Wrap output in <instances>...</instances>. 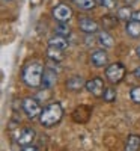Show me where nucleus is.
<instances>
[{"label":"nucleus","instance_id":"obj_1","mask_svg":"<svg viewBox=\"0 0 140 151\" xmlns=\"http://www.w3.org/2000/svg\"><path fill=\"white\" fill-rule=\"evenodd\" d=\"M44 65L41 64V62H30V64H27L26 67H24L23 73H21V77H23V82L26 83L29 88H39L42 85V77H44Z\"/></svg>","mask_w":140,"mask_h":151},{"label":"nucleus","instance_id":"obj_2","mask_svg":"<svg viewBox=\"0 0 140 151\" xmlns=\"http://www.w3.org/2000/svg\"><path fill=\"white\" fill-rule=\"evenodd\" d=\"M63 107L60 103H51L44 107L39 116V122L44 127H53V125L59 124L60 119L63 118Z\"/></svg>","mask_w":140,"mask_h":151},{"label":"nucleus","instance_id":"obj_3","mask_svg":"<svg viewBox=\"0 0 140 151\" xmlns=\"http://www.w3.org/2000/svg\"><path fill=\"white\" fill-rule=\"evenodd\" d=\"M126 74V70L124 67V64H121V62H113V64H110L107 68H106V76L107 79L111 82V83H119L124 80Z\"/></svg>","mask_w":140,"mask_h":151},{"label":"nucleus","instance_id":"obj_4","mask_svg":"<svg viewBox=\"0 0 140 151\" xmlns=\"http://www.w3.org/2000/svg\"><path fill=\"white\" fill-rule=\"evenodd\" d=\"M23 112L27 115V118L30 119H35L36 116H41V104L36 98H32V97H27L23 100Z\"/></svg>","mask_w":140,"mask_h":151},{"label":"nucleus","instance_id":"obj_5","mask_svg":"<svg viewBox=\"0 0 140 151\" xmlns=\"http://www.w3.org/2000/svg\"><path fill=\"white\" fill-rule=\"evenodd\" d=\"M86 89L89 94H92L95 97H103L104 91H106V86H104V80L101 77H94L91 80L86 82Z\"/></svg>","mask_w":140,"mask_h":151},{"label":"nucleus","instance_id":"obj_6","mask_svg":"<svg viewBox=\"0 0 140 151\" xmlns=\"http://www.w3.org/2000/svg\"><path fill=\"white\" fill-rule=\"evenodd\" d=\"M53 17L59 21V23H66L71 20L72 17V9L66 5V3H59L57 6H54L53 9Z\"/></svg>","mask_w":140,"mask_h":151},{"label":"nucleus","instance_id":"obj_7","mask_svg":"<svg viewBox=\"0 0 140 151\" xmlns=\"http://www.w3.org/2000/svg\"><path fill=\"white\" fill-rule=\"evenodd\" d=\"M35 130L30 127H24L23 130H20V133L17 134V144H20L21 147H26V145H32V142L35 141Z\"/></svg>","mask_w":140,"mask_h":151},{"label":"nucleus","instance_id":"obj_8","mask_svg":"<svg viewBox=\"0 0 140 151\" xmlns=\"http://www.w3.org/2000/svg\"><path fill=\"white\" fill-rule=\"evenodd\" d=\"M79 27L84 33H95L99 29L98 23L95 20H92V18H89V17H83V18L79 20Z\"/></svg>","mask_w":140,"mask_h":151},{"label":"nucleus","instance_id":"obj_9","mask_svg":"<svg viewBox=\"0 0 140 151\" xmlns=\"http://www.w3.org/2000/svg\"><path fill=\"white\" fill-rule=\"evenodd\" d=\"M83 88H86V82L83 80L81 76H72L66 80V89L71 92H79Z\"/></svg>","mask_w":140,"mask_h":151},{"label":"nucleus","instance_id":"obj_10","mask_svg":"<svg viewBox=\"0 0 140 151\" xmlns=\"http://www.w3.org/2000/svg\"><path fill=\"white\" fill-rule=\"evenodd\" d=\"M109 62V56L104 50H96L91 55V64L96 68H101V67H106Z\"/></svg>","mask_w":140,"mask_h":151},{"label":"nucleus","instance_id":"obj_11","mask_svg":"<svg viewBox=\"0 0 140 151\" xmlns=\"http://www.w3.org/2000/svg\"><path fill=\"white\" fill-rule=\"evenodd\" d=\"M57 82V74L53 68H45L44 71V77H42V86L50 89L51 86H54V83Z\"/></svg>","mask_w":140,"mask_h":151},{"label":"nucleus","instance_id":"obj_12","mask_svg":"<svg viewBox=\"0 0 140 151\" xmlns=\"http://www.w3.org/2000/svg\"><path fill=\"white\" fill-rule=\"evenodd\" d=\"M47 56L51 62H62L65 59V50L57 48V47H50L47 48Z\"/></svg>","mask_w":140,"mask_h":151},{"label":"nucleus","instance_id":"obj_13","mask_svg":"<svg viewBox=\"0 0 140 151\" xmlns=\"http://www.w3.org/2000/svg\"><path fill=\"white\" fill-rule=\"evenodd\" d=\"M48 45L50 47H57V48H62V50H66L69 47V42L65 36L62 35H54L48 40Z\"/></svg>","mask_w":140,"mask_h":151},{"label":"nucleus","instance_id":"obj_14","mask_svg":"<svg viewBox=\"0 0 140 151\" xmlns=\"http://www.w3.org/2000/svg\"><path fill=\"white\" fill-rule=\"evenodd\" d=\"M140 150V136L130 134L125 141V151H139Z\"/></svg>","mask_w":140,"mask_h":151},{"label":"nucleus","instance_id":"obj_15","mask_svg":"<svg viewBox=\"0 0 140 151\" xmlns=\"http://www.w3.org/2000/svg\"><path fill=\"white\" fill-rule=\"evenodd\" d=\"M126 35L131 36V38H139L140 36V21L137 20H130L128 23H126Z\"/></svg>","mask_w":140,"mask_h":151},{"label":"nucleus","instance_id":"obj_16","mask_svg":"<svg viewBox=\"0 0 140 151\" xmlns=\"http://www.w3.org/2000/svg\"><path fill=\"white\" fill-rule=\"evenodd\" d=\"M98 42H99L101 47H104V48H113V45H114L113 36L109 32H106V30L98 35Z\"/></svg>","mask_w":140,"mask_h":151},{"label":"nucleus","instance_id":"obj_17","mask_svg":"<svg viewBox=\"0 0 140 151\" xmlns=\"http://www.w3.org/2000/svg\"><path fill=\"white\" fill-rule=\"evenodd\" d=\"M134 15V12L131 9V6H121L118 9V18L119 20H124V21H130Z\"/></svg>","mask_w":140,"mask_h":151},{"label":"nucleus","instance_id":"obj_18","mask_svg":"<svg viewBox=\"0 0 140 151\" xmlns=\"http://www.w3.org/2000/svg\"><path fill=\"white\" fill-rule=\"evenodd\" d=\"M74 2V5L77 6V8H80V9H84V11H87V9H94L98 3H96V0H72Z\"/></svg>","mask_w":140,"mask_h":151},{"label":"nucleus","instance_id":"obj_19","mask_svg":"<svg viewBox=\"0 0 140 151\" xmlns=\"http://www.w3.org/2000/svg\"><path fill=\"white\" fill-rule=\"evenodd\" d=\"M103 100L104 101H107V103H111V101H114L116 100V89L114 88H106V91H104V94H103Z\"/></svg>","mask_w":140,"mask_h":151},{"label":"nucleus","instance_id":"obj_20","mask_svg":"<svg viewBox=\"0 0 140 151\" xmlns=\"http://www.w3.org/2000/svg\"><path fill=\"white\" fill-rule=\"evenodd\" d=\"M130 98L133 100L134 103L140 104V86H134V88H131V91H130Z\"/></svg>","mask_w":140,"mask_h":151},{"label":"nucleus","instance_id":"obj_21","mask_svg":"<svg viewBox=\"0 0 140 151\" xmlns=\"http://www.w3.org/2000/svg\"><path fill=\"white\" fill-rule=\"evenodd\" d=\"M56 32H57V35L65 36V35H69L71 29H69V26H68V23H59V26L56 27Z\"/></svg>","mask_w":140,"mask_h":151},{"label":"nucleus","instance_id":"obj_22","mask_svg":"<svg viewBox=\"0 0 140 151\" xmlns=\"http://www.w3.org/2000/svg\"><path fill=\"white\" fill-rule=\"evenodd\" d=\"M96 3L106 9H113L116 6V0H96Z\"/></svg>","mask_w":140,"mask_h":151},{"label":"nucleus","instance_id":"obj_23","mask_svg":"<svg viewBox=\"0 0 140 151\" xmlns=\"http://www.w3.org/2000/svg\"><path fill=\"white\" fill-rule=\"evenodd\" d=\"M48 97H50V89H47V88H44V91H39L36 94V100L39 103H42V101H45V100H48Z\"/></svg>","mask_w":140,"mask_h":151},{"label":"nucleus","instance_id":"obj_24","mask_svg":"<svg viewBox=\"0 0 140 151\" xmlns=\"http://www.w3.org/2000/svg\"><path fill=\"white\" fill-rule=\"evenodd\" d=\"M94 42H95L94 35H92V33H87V36H86V44H87V45H94Z\"/></svg>","mask_w":140,"mask_h":151},{"label":"nucleus","instance_id":"obj_25","mask_svg":"<svg viewBox=\"0 0 140 151\" xmlns=\"http://www.w3.org/2000/svg\"><path fill=\"white\" fill-rule=\"evenodd\" d=\"M21 151H39V148L38 147H35V145H26Z\"/></svg>","mask_w":140,"mask_h":151},{"label":"nucleus","instance_id":"obj_26","mask_svg":"<svg viewBox=\"0 0 140 151\" xmlns=\"http://www.w3.org/2000/svg\"><path fill=\"white\" fill-rule=\"evenodd\" d=\"M133 20H137V21H140V11L134 12V15H133Z\"/></svg>","mask_w":140,"mask_h":151},{"label":"nucleus","instance_id":"obj_27","mask_svg":"<svg viewBox=\"0 0 140 151\" xmlns=\"http://www.w3.org/2000/svg\"><path fill=\"white\" fill-rule=\"evenodd\" d=\"M134 76H136L137 79H140V65H139V67L134 70Z\"/></svg>","mask_w":140,"mask_h":151},{"label":"nucleus","instance_id":"obj_28","mask_svg":"<svg viewBox=\"0 0 140 151\" xmlns=\"http://www.w3.org/2000/svg\"><path fill=\"white\" fill-rule=\"evenodd\" d=\"M136 53H137V56H139V58H140V45H139V47H137V48H136Z\"/></svg>","mask_w":140,"mask_h":151},{"label":"nucleus","instance_id":"obj_29","mask_svg":"<svg viewBox=\"0 0 140 151\" xmlns=\"http://www.w3.org/2000/svg\"><path fill=\"white\" fill-rule=\"evenodd\" d=\"M126 2H128V0H126ZM130 2H134V0H130Z\"/></svg>","mask_w":140,"mask_h":151}]
</instances>
